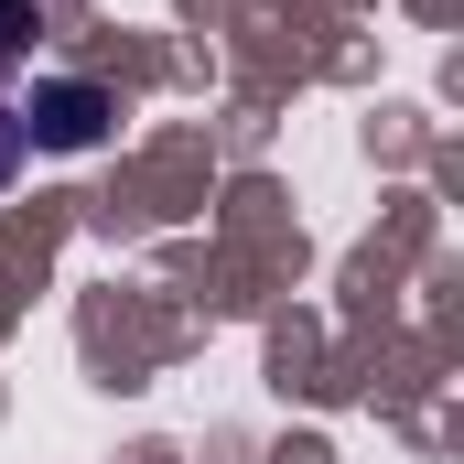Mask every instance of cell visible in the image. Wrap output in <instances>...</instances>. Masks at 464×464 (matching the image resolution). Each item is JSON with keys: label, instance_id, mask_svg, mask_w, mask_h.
<instances>
[{"label": "cell", "instance_id": "7a4b0ae2", "mask_svg": "<svg viewBox=\"0 0 464 464\" xmlns=\"http://www.w3.org/2000/svg\"><path fill=\"white\" fill-rule=\"evenodd\" d=\"M44 44V0H0V76H22Z\"/></svg>", "mask_w": 464, "mask_h": 464}, {"label": "cell", "instance_id": "3957f363", "mask_svg": "<svg viewBox=\"0 0 464 464\" xmlns=\"http://www.w3.org/2000/svg\"><path fill=\"white\" fill-rule=\"evenodd\" d=\"M22 162H33V151H22V130H11V109H0V184H11Z\"/></svg>", "mask_w": 464, "mask_h": 464}, {"label": "cell", "instance_id": "6da1fadb", "mask_svg": "<svg viewBox=\"0 0 464 464\" xmlns=\"http://www.w3.org/2000/svg\"><path fill=\"white\" fill-rule=\"evenodd\" d=\"M109 87H87V76H44L22 109H11V130H22V151H98L109 140Z\"/></svg>", "mask_w": 464, "mask_h": 464}]
</instances>
